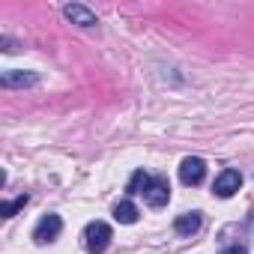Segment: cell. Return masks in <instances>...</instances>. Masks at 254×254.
<instances>
[{
	"mask_svg": "<svg viewBox=\"0 0 254 254\" xmlns=\"http://www.w3.org/2000/svg\"><path fill=\"white\" fill-rule=\"evenodd\" d=\"M111 245V227L105 221H90L84 227V248L90 254H102Z\"/></svg>",
	"mask_w": 254,
	"mask_h": 254,
	"instance_id": "cell-1",
	"label": "cell"
},
{
	"mask_svg": "<svg viewBox=\"0 0 254 254\" xmlns=\"http://www.w3.org/2000/svg\"><path fill=\"white\" fill-rule=\"evenodd\" d=\"M203 177H206V162H203V159H197V156L183 159V165H180V180H183V186H200Z\"/></svg>",
	"mask_w": 254,
	"mask_h": 254,
	"instance_id": "cell-2",
	"label": "cell"
},
{
	"mask_svg": "<svg viewBox=\"0 0 254 254\" xmlns=\"http://www.w3.org/2000/svg\"><path fill=\"white\" fill-rule=\"evenodd\" d=\"M239 186H242V174H239V171H233V168H227V171H221V174L215 177L212 191H215L218 197H230V194H236V191H239Z\"/></svg>",
	"mask_w": 254,
	"mask_h": 254,
	"instance_id": "cell-3",
	"label": "cell"
},
{
	"mask_svg": "<svg viewBox=\"0 0 254 254\" xmlns=\"http://www.w3.org/2000/svg\"><path fill=\"white\" fill-rule=\"evenodd\" d=\"M60 230H63V221H60V215H45V218L36 224V230H33V239H36V245H48V242H54V239L60 236Z\"/></svg>",
	"mask_w": 254,
	"mask_h": 254,
	"instance_id": "cell-4",
	"label": "cell"
},
{
	"mask_svg": "<svg viewBox=\"0 0 254 254\" xmlns=\"http://www.w3.org/2000/svg\"><path fill=\"white\" fill-rule=\"evenodd\" d=\"M0 84H3L6 90H24V87L39 84V75L36 72H24V69H9V72H3Z\"/></svg>",
	"mask_w": 254,
	"mask_h": 254,
	"instance_id": "cell-5",
	"label": "cell"
},
{
	"mask_svg": "<svg viewBox=\"0 0 254 254\" xmlns=\"http://www.w3.org/2000/svg\"><path fill=\"white\" fill-rule=\"evenodd\" d=\"M144 200H147L150 206H156V209L165 206V203L171 200V186H168V180H165V177H153V183H150Z\"/></svg>",
	"mask_w": 254,
	"mask_h": 254,
	"instance_id": "cell-6",
	"label": "cell"
},
{
	"mask_svg": "<svg viewBox=\"0 0 254 254\" xmlns=\"http://www.w3.org/2000/svg\"><path fill=\"white\" fill-rule=\"evenodd\" d=\"M63 15H66L72 24H78V27H96V12L87 9L84 3H66V6H63Z\"/></svg>",
	"mask_w": 254,
	"mask_h": 254,
	"instance_id": "cell-7",
	"label": "cell"
},
{
	"mask_svg": "<svg viewBox=\"0 0 254 254\" xmlns=\"http://www.w3.org/2000/svg\"><path fill=\"white\" fill-rule=\"evenodd\" d=\"M200 224H203L200 212H186V215H180V218L174 221V230H177L180 236H194V233L200 230Z\"/></svg>",
	"mask_w": 254,
	"mask_h": 254,
	"instance_id": "cell-8",
	"label": "cell"
},
{
	"mask_svg": "<svg viewBox=\"0 0 254 254\" xmlns=\"http://www.w3.org/2000/svg\"><path fill=\"white\" fill-rule=\"evenodd\" d=\"M114 218H117L120 224H135V221H138V206H135L132 200H120V203L114 206Z\"/></svg>",
	"mask_w": 254,
	"mask_h": 254,
	"instance_id": "cell-9",
	"label": "cell"
},
{
	"mask_svg": "<svg viewBox=\"0 0 254 254\" xmlns=\"http://www.w3.org/2000/svg\"><path fill=\"white\" fill-rule=\"evenodd\" d=\"M150 183H153V177L147 171H135L132 180H129V186H126V191H129V194H147Z\"/></svg>",
	"mask_w": 254,
	"mask_h": 254,
	"instance_id": "cell-10",
	"label": "cell"
},
{
	"mask_svg": "<svg viewBox=\"0 0 254 254\" xmlns=\"http://www.w3.org/2000/svg\"><path fill=\"white\" fill-rule=\"evenodd\" d=\"M27 200H30V197H27V194H21V197H15V200L3 203V206H0V212H3V218H12L18 209H24V206H27Z\"/></svg>",
	"mask_w": 254,
	"mask_h": 254,
	"instance_id": "cell-11",
	"label": "cell"
},
{
	"mask_svg": "<svg viewBox=\"0 0 254 254\" xmlns=\"http://www.w3.org/2000/svg\"><path fill=\"white\" fill-rule=\"evenodd\" d=\"M221 254H248V251H245V245H230V248H224Z\"/></svg>",
	"mask_w": 254,
	"mask_h": 254,
	"instance_id": "cell-12",
	"label": "cell"
}]
</instances>
